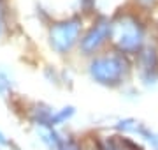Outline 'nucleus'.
I'll list each match as a JSON object with an SVG mask.
<instances>
[{
  "label": "nucleus",
  "mask_w": 158,
  "mask_h": 150,
  "mask_svg": "<svg viewBox=\"0 0 158 150\" xmlns=\"http://www.w3.org/2000/svg\"><path fill=\"white\" fill-rule=\"evenodd\" d=\"M111 46L128 57H135L151 41L146 14L134 6L119 7L111 14Z\"/></svg>",
  "instance_id": "f257e3e1"
},
{
  "label": "nucleus",
  "mask_w": 158,
  "mask_h": 150,
  "mask_svg": "<svg viewBox=\"0 0 158 150\" xmlns=\"http://www.w3.org/2000/svg\"><path fill=\"white\" fill-rule=\"evenodd\" d=\"M132 57L111 48L109 51L90 57L88 74L91 81L106 88H119L132 74Z\"/></svg>",
  "instance_id": "f03ea898"
},
{
  "label": "nucleus",
  "mask_w": 158,
  "mask_h": 150,
  "mask_svg": "<svg viewBox=\"0 0 158 150\" xmlns=\"http://www.w3.org/2000/svg\"><path fill=\"white\" fill-rule=\"evenodd\" d=\"M81 35H83V18L70 16L51 23L48 39L53 51H56L58 55H65L72 51L74 46H79Z\"/></svg>",
  "instance_id": "7ed1b4c3"
},
{
  "label": "nucleus",
  "mask_w": 158,
  "mask_h": 150,
  "mask_svg": "<svg viewBox=\"0 0 158 150\" xmlns=\"http://www.w3.org/2000/svg\"><path fill=\"white\" fill-rule=\"evenodd\" d=\"M111 30H113V23H111V16L98 12L88 29L83 32L81 41H79V51L85 57H95L104 50V48L111 44Z\"/></svg>",
  "instance_id": "20e7f679"
},
{
  "label": "nucleus",
  "mask_w": 158,
  "mask_h": 150,
  "mask_svg": "<svg viewBox=\"0 0 158 150\" xmlns=\"http://www.w3.org/2000/svg\"><path fill=\"white\" fill-rule=\"evenodd\" d=\"M135 69L139 80L146 88L158 85V42L149 41L135 57Z\"/></svg>",
  "instance_id": "39448f33"
},
{
  "label": "nucleus",
  "mask_w": 158,
  "mask_h": 150,
  "mask_svg": "<svg viewBox=\"0 0 158 150\" xmlns=\"http://www.w3.org/2000/svg\"><path fill=\"white\" fill-rule=\"evenodd\" d=\"M76 113V108L74 106H65L62 110H56L53 111V118H51V127H56V126H62L65 124L67 120H70Z\"/></svg>",
  "instance_id": "423d86ee"
},
{
  "label": "nucleus",
  "mask_w": 158,
  "mask_h": 150,
  "mask_svg": "<svg viewBox=\"0 0 158 150\" xmlns=\"http://www.w3.org/2000/svg\"><path fill=\"white\" fill-rule=\"evenodd\" d=\"M132 6L135 9H139L141 12L148 14V12L155 11L158 7V0H132Z\"/></svg>",
  "instance_id": "0eeeda50"
},
{
  "label": "nucleus",
  "mask_w": 158,
  "mask_h": 150,
  "mask_svg": "<svg viewBox=\"0 0 158 150\" xmlns=\"http://www.w3.org/2000/svg\"><path fill=\"white\" fill-rule=\"evenodd\" d=\"M12 87V81L6 71H0V95H7Z\"/></svg>",
  "instance_id": "6e6552de"
},
{
  "label": "nucleus",
  "mask_w": 158,
  "mask_h": 150,
  "mask_svg": "<svg viewBox=\"0 0 158 150\" xmlns=\"http://www.w3.org/2000/svg\"><path fill=\"white\" fill-rule=\"evenodd\" d=\"M79 4H81L83 12H95L97 0H79Z\"/></svg>",
  "instance_id": "1a4fd4ad"
},
{
  "label": "nucleus",
  "mask_w": 158,
  "mask_h": 150,
  "mask_svg": "<svg viewBox=\"0 0 158 150\" xmlns=\"http://www.w3.org/2000/svg\"><path fill=\"white\" fill-rule=\"evenodd\" d=\"M4 30V12H2V7H0V34Z\"/></svg>",
  "instance_id": "9d476101"
},
{
  "label": "nucleus",
  "mask_w": 158,
  "mask_h": 150,
  "mask_svg": "<svg viewBox=\"0 0 158 150\" xmlns=\"http://www.w3.org/2000/svg\"><path fill=\"white\" fill-rule=\"evenodd\" d=\"M0 145H9V141H7V138L4 136V133L0 131Z\"/></svg>",
  "instance_id": "9b49d317"
},
{
  "label": "nucleus",
  "mask_w": 158,
  "mask_h": 150,
  "mask_svg": "<svg viewBox=\"0 0 158 150\" xmlns=\"http://www.w3.org/2000/svg\"><path fill=\"white\" fill-rule=\"evenodd\" d=\"M156 37H158V23H156Z\"/></svg>",
  "instance_id": "f8f14e48"
}]
</instances>
